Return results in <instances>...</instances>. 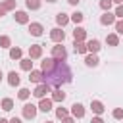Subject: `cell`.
Returning a JSON list of instances; mask_svg holds the SVG:
<instances>
[{
    "mask_svg": "<svg viewBox=\"0 0 123 123\" xmlns=\"http://www.w3.org/2000/svg\"><path fill=\"white\" fill-rule=\"evenodd\" d=\"M56 21H58V23H60V25H65V23H67V21H69V17H67V15H65V13H63V12H60V13H58V15H56Z\"/></svg>",
    "mask_w": 123,
    "mask_h": 123,
    "instance_id": "obj_16",
    "label": "cell"
},
{
    "mask_svg": "<svg viewBox=\"0 0 123 123\" xmlns=\"http://www.w3.org/2000/svg\"><path fill=\"white\" fill-rule=\"evenodd\" d=\"M85 35H86V33H85V29H81V27H77V29L73 31V37H75V40H77V42H83Z\"/></svg>",
    "mask_w": 123,
    "mask_h": 123,
    "instance_id": "obj_8",
    "label": "cell"
},
{
    "mask_svg": "<svg viewBox=\"0 0 123 123\" xmlns=\"http://www.w3.org/2000/svg\"><path fill=\"white\" fill-rule=\"evenodd\" d=\"M71 111H73L75 117H83V115H85V108H83L81 104H73V106H71Z\"/></svg>",
    "mask_w": 123,
    "mask_h": 123,
    "instance_id": "obj_7",
    "label": "cell"
},
{
    "mask_svg": "<svg viewBox=\"0 0 123 123\" xmlns=\"http://www.w3.org/2000/svg\"><path fill=\"white\" fill-rule=\"evenodd\" d=\"M71 19H73L75 23H79V21H83V13H81V12H75V13L71 15Z\"/></svg>",
    "mask_w": 123,
    "mask_h": 123,
    "instance_id": "obj_26",
    "label": "cell"
},
{
    "mask_svg": "<svg viewBox=\"0 0 123 123\" xmlns=\"http://www.w3.org/2000/svg\"><path fill=\"white\" fill-rule=\"evenodd\" d=\"M106 40H108V44L117 46V37H115V35H108V38H106Z\"/></svg>",
    "mask_w": 123,
    "mask_h": 123,
    "instance_id": "obj_22",
    "label": "cell"
},
{
    "mask_svg": "<svg viewBox=\"0 0 123 123\" xmlns=\"http://www.w3.org/2000/svg\"><path fill=\"white\" fill-rule=\"evenodd\" d=\"M21 67H23V69H27V71H29V69H31V67H33V62H31V60H21Z\"/></svg>",
    "mask_w": 123,
    "mask_h": 123,
    "instance_id": "obj_24",
    "label": "cell"
},
{
    "mask_svg": "<svg viewBox=\"0 0 123 123\" xmlns=\"http://www.w3.org/2000/svg\"><path fill=\"white\" fill-rule=\"evenodd\" d=\"M86 50H90V52H98V50H100V42H98L96 38L88 40V44H86Z\"/></svg>",
    "mask_w": 123,
    "mask_h": 123,
    "instance_id": "obj_9",
    "label": "cell"
},
{
    "mask_svg": "<svg viewBox=\"0 0 123 123\" xmlns=\"http://www.w3.org/2000/svg\"><path fill=\"white\" fill-rule=\"evenodd\" d=\"M2 6H4V8H6V10H12V8H13V6H15V2H13V0H6V2H4V4H2Z\"/></svg>",
    "mask_w": 123,
    "mask_h": 123,
    "instance_id": "obj_29",
    "label": "cell"
},
{
    "mask_svg": "<svg viewBox=\"0 0 123 123\" xmlns=\"http://www.w3.org/2000/svg\"><path fill=\"white\" fill-rule=\"evenodd\" d=\"M12 108H13V102H12L10 98H4V100H2V110H6V111H10Z\"/></svg>",
    "mask_w": 123,
    "mask_h": 123,
    "instance_id": "obj_18",
    "label": "cell"
},
{
    "mask_svg": "<svg viewBox=\"0 0 123 123\" xmlns=\"http://www.w3.org/2000/svg\"><path fill=\"white\" fill-rule=\"evenodd\" d=\"M0 46H4V48L10 46V38L8 37H0Z\"/></svg>",
    "mask_w": 123,
    "mask_h": 123,
    "instance_id": "obj_31",
    "label": "cell"
},
{
    "mask_svg": "<svg viewBox=\"0 0 123 123\" xmlns=\"http://www.w3.org/2000/svg\"><path fill=\"white\" fill-rule=\"evenodd\" d=\"M115 29H117V33H121V35H123V21H117Z\"/></svg>",
    "mask_w": 123,
    "mask_h": 123,
    "instance_id": "obj_33",
    "label": "cell"
},
{
    "mask_svg": "<svg viewBox=\"0 0 123 123\" xmlns=\"http://www.w3.org/2000/svg\"><path fill=\"white\" fill-rule=\"evenodd\" d=\"M42 79V71H31V77H29V81H33V83H38Z\"/></svg>",
    "mask_w": 123,
    "mask_h": 123,
    "instance_id": "obj_17",
    "label": "cell"
},
{
    "mask_svg": "<svg viewBox=\"0 0 123 123\" xmlns=\"http://www.w3.org/2000/svg\"><path fill=\"white\" fill-rule=\"evenodd\" d=\"M63 123H73V119H71V117H65V119H63Z\"/></svg>",
    "mask_w": 123,
    "mask_h": 123,
    "instance_id": "obj_36",
    "label": "cell"
},
{
    "mask_svg": "<svg viewBox=\"0 0 123 123\" xmlns=\"http://www.w3.org/2000/svg\"><path fill=\"white\" fill-rule=\"evenodd\" d=\"M4 10H6V8H4V6H0V15H4Z\"/></svg>",
    "mask_w": 123,
    "mask_h": 123,
    "instance_id": "obj_38",
    "label": "cell"
},
{
    "mask_svg": "<svg viewBox=\"0 0 123 123\" xmlns=\"http://www.w3.org/2000/svg\"><path fill=\"white\" fill-rule=\"evenodd\" d=\"M46 92H50V86H48V85H38V86L35 88V92H33V94H35L37 98H44V94H46Z\"/></svg>",
    "mask_w": 123,
    "mask_h": 123,
    "instance_id": "obj_4",
    "label": "cell"
},
{
    "mask_svg": "<svg viewBox=\"0 0 123 123\" xmlns=\"http://www.w3.org/2000/svg\"><path fill=\"white\" fill-rule=\"evenodd\" d=\"M23 115H25L27 119H33V117L37 115V108H35L33 104H25V106H23Z\"/></svg>",
    "mask_w": 123,
    "mask_h": 123,
    "instance_id": "obj_3",
    "label": "cell"
},
{
    "mask_svg": "<svg viewBox=\"0 0 123 123\" xmlns=\"http://www.w3.org/2000/svg\"><path fill=\"white\" fill-rule=\"evenodd\" d=\"M29 54H31V58H40V54H42V48H40V46H31Z\"/></svg>",
    "mask_w": 123,
    "mask_h": 123,
    "instance_id": "obj_14",
    "label": "cell"
},
{
    "mask_svg": "<svg viewBox=\"0 0 123 123\" xmlns=\"http://www.w3.org/2000/svg\"><path fill=\"white\" fill-rule=\"evenodd\" d=\"M15 21L17 23H27V13L25 12H15Z\"/></svg>",
    "mask_w": 123,
    "mask_h": 123,
    "instance_id": "obj_15",
    "label": "cell"
},
{
    "mask_svg": "<svg viewBox=\"0 0 123 123\" xmlns=\"http://www.w3.org/2000/svg\"><path fill=\"white\" fill-rule=\"evenodd\" d=\"M92 123H104V121H102L100 117H94V119H92Z\"/></svg>",
    "mask_w": 123,
    "mask_h": 123,
    "instance_id": "obj_35",
    "label": "cell"
},
{
    "mask_svg": "<svg viewBox=\"0 0 123 123\" xmlns=\"http://www.w3.org/2000/svg\"><path fill=\"white\" fill-rule=\"evenodd\" d=\"M8 77H10V79H8V83H10L12 86H15V85H19V75H17L15 71H12V73H10Z\"/></svg>",
    "mask_w": 123,
    "mask_h": 123,
    "instance_id": "obj_11",
    "label": "cell"
},
{
    "mask_svg": "<svg viewBox=\"0 0 123 123\" xmlns=\"http://www.w3.org/2000/svg\"><path fill=\"white\" fill-rule=\"evenodd\" d=\"M56 115H58L60 119H65V117H67V111H65L63 108H58V111H56Z\"/></svg>",
    "mask_w": 123,
    "mask_h": 123,
    "instance_id": "obj_28",
    "label": "cell"
},
{
    "mask_svg": "<svg viewBox=\"0 0 123 123\" xmlns=\"http://www.w3.org/2000/svg\"><path fill=\"white\" fill-rule=\"evenodd\" d=\"M63 31H60V29H52V33H50V38L54 40V42H62L63 40Z\"/></svg>",
    "mask_w": 123,
    "mask_h": 123,
    "instance_id": "obj_6",
    "label": "cell"
},
{
    "mask_svg": "<svg viewBox=\"0 0 123 123\" xmlns=\"http://www.w3.org/2000/svg\"><path fill=\"white\" fill-rule=\"evenodd\" d=\"M63 98H65V92H60V90L54 92V100H56V102H62Z\"/></svg>",
    "mask_w": 123,
    "mask_h": 123,
    "instance_id": "obj_25",
    "label": "cell"
},
{
    "mask_svg": "<svg viewBox=\"0 0 123 123\" xmlns=\"http://www.w3.org/2000/svg\"><path fill=\"white\" fill-rule=\"evenodd\" d=\"M29 33H31L33 37H40V35H42V25H40V23H31V25H29Z\"/></svg>",
    "mask_w": 123,
    "mask_h": 123,
    "instance_id": "obj_5",
    "label": "cell"
},
{
    "mask_svg": "<svg viewBox=\"0 0 123 123\" xmlns=\"http://www.w3.org/2000/svg\"><path fill=\"white\" fill-rule=\"evenodd\" d=\"M0 81H2V71H0Z\"/></svg>",
    "mask_w": 123,
    "mask_h": 123,
    "instance_id": "obj_42",
    "label": "cell"
},
{
    "mask_svg": "<svg viewBox=\"0 0 123 123\" xmlns=\"http://www.w3.org/2000/svg\"><path fill=\"white\" fill-rule=\"evenodd\" d=\"M42 111H50L52 110V100H44V98H40V106H38Z\"/></svg>",
    "mask_w": 123,
    "mask_h": 123,
    "instance_id": "obj_10",
    "label": "cell"
},
{
    "mask_svg": "<svg viewBox=\"0 0 123 123\" xmlns=\"http://www.w3.org/2000/svg\"><path fill=\"white\" fill-rule=\"evenodd\" d=\"M90 108H92V111H94V113H98V115H100V113L104 111V106H102V104H100L98 100H94V102L90 104Z\"/></svg>",
    "mask_w": 123,
    "mask_h": 123,
    "instance_id": "obj_12",
    "label": "cell"
},
{
    "mask_svg": "<svg viewBox=\"0 0 123 123\" xmlns=\"http://www.w3.org/2000/svg\"><path fill=\"white\" fill-rule=\"evenodd\" d=\"M113 2H117V4H123V0H113Z\"/></svg>",
    "mask_w": 123,
    "mask_h": 123,
    "instance_id": "obj_40",
    "label": "cell"
},
{
    "mask_svg": "<svg viewBox=\"0 0 123 123\" xmlns=\"http://www.w3.org/2000/svg\"><path fill=\"white\" fill-rule=\"evenodd\" d=\"M113 19H115V15H111V13L108 12V13H104V15H102V19H100V21H102L104 25H110V23H113Z\"/></svg>",
    "mask_w": 123,
    "mask_h": 123,
    "instance_id": "obj_13",
    "label": "cell"
},
{
    "mask_svg": "<svg viewBox=\"0 0 123 123\" xmlns=\"http://www.w3.org/2000/svg\"><path fill=\"white\" fill-rule=\"evenodd\" d=\"M48 123H52V121H48Z\"/></svg>",
    "mask_w": 123,
    "mask_h": 123,
    "instance_id": "obj_44",
    "label": "cell"
},
{
    "mask_svg": "<svg viewBox=\"0 0 123 123\" xmlns=\"http://www.w3.org/2000/svg\"><path fill=\"white\" fill-rule=\"evenodd\" d=\"M29 94H31V92H29L27 88H21V90H19V98H21V100H27Z\"/></svg>",
    "mask_w": 123,
    "mask_h": 123,
    "instance_id": "obj_27",
    "label": "cell"
},
{
    "mask_svg": "<svg viewBox=\"0 0 123 123\" xmlns=\"http://www.w3.org/2000/svg\"><path fill=\"white\" fill-rule=\"evenodd\" d=\"M48 2H56V0H48Z\"/></svg>",
    "mask_w": 123,
    "mask_h": 123,
    "instance_id": "obj_43",
    "label": "cell"
},
{
    "mask_svg": "<svg viewBox=\"0 0 123 123\" xmlns=\"http://www.w3.org/2000/svg\"><path fill=\"white\" fill-rule=\"evenodd\" d=\"M100 6H102L104 10H110V6H111V0H102V2H100Z\"/></svg>",
    "mask_w": 123,
    "mask_h": 123,
    "instance_id": "obj_32",
    "label": "cell"
},
{
    "mask_svg": "<svg viewBox=\"0 0 123 123\" xmlns=\"http://www.w3.org/2000/svg\"><path fill=\"white\" fill-rule=\"evenodd\" d=\"M73 46H75V52H79V54H85V52H86V46H85L83 42H77V40H75Z\"/></svg>",
    "mask_w": 123,
    "mask_h": 123,
    "instance_id": "obj_19",
    "label": "cell"
},
{
    "mask_svg": "<svg viewBox=\"0 0 123 123\" xmlns=\"http://www.w3.org/2000/svg\"><path fill=\"white\" fill-rule=\"evenodd\" d=\"M71 69L63 60L56 58H46L42 62V81L48 86H60L63 83L71 81Z\"/></svg>",
    "mask_w": 123,
    "mask_h": 123,
    "instance_id": "obj_1",
    "label": "cell"
},
{
    "mask_svg": "<svg viewBox=\"0 0 123 123\" xmlns=\"http://www.w3.org/2000/svg\"><path fill=\"white\" fill-rule=\"evenodd\" d=\"M0 123H8V121H6V119H0Z\"/></svg>",
    "mask_w": 123,
    "mask_h": 123,
    "instance_id": "obj_41",
    "label": "cell"
},
{
    "mask_svg": "<svg viewBox=\"0 0 123 123\" xmlns=\"http://www.w3.org/2000/svg\"><path fill=\"white\" fill-rule=\"evenodd\" d=\"M52 56H54L56 60H65L67 52H65L63 46H54V48H52Z\"/></svg>",
    "mask_w": 123,
    "mask_h": 123,
    "instance_id": "obj_2",
    "label": "cell"
},
{
    "mask_svg": "<svg viewBox=\"0 0 123 123\" xmlns=\"http://www.w3.org/2000/svg\"><path fill=\"white\" fill-rule=\"evenodd\" d=\"M38 6H40L38 0H27V8H29V10H37Z\"/></svg>",
    "mask_w": 123,
    "mask_h": 123,
    "instance_id": "obj_21",
    "label": "cell"
},
{
    "mask_svg": "<svg viewBox=\"0 0 123 123\" xmlns=\"http://www.w3.org/2000/svg\"><path fill=\"white\" fill-rule=\"evenodd\" d=\"M69 4H79V0H67Z\"/></svg>",
    "mask_w": 123,
    "mask_h": 123,
    "instance_id": "obj_39",
    "label": "cell"
},
{
    "mask_svg": "<svg viewBox=\"0 0 123 123\" xmlns=\"http://www.w3.org/2000/svg\"><path fill=\"white\" fill-rule=\"evenodd\" d=\"M19 56H21V50H19V48H12L10 58H12V60H15V58H19Z\"/></svg>",
    "mask_w": 123,
    "mask_h": 123,
    "instance_id": "obj_23",
    "label": "cell"
},
{
    "mask_svg": "<svg viewBox=\"0 0 123 123\" xmlns=\"http://www.w3.org/2000/svg\"><path fill=\"white\" fill-rule=\"evenodd\" d=\"M10 123H21V119H17V117H13V119H12Z\"/></svg>",
    "mask_w": 123,
    "mask_h": 123,
    "instance_id": "obj_37",
    "label": "cell"
},
{
    "mask_svg": "<svg viewBox=\"0 0 123 123\" xmlns=\"http://www.w3.org/2000/svg\"><path fill=\"white\" fill-rule=\"evenodd\" d=\"M115 15H117V17H123V6H119V8L115 10Z\"/></svg>",
    "mask_w": 123,
    "mask_h": 123,
    "instance_id": "obj_34",
    "label": "cell"
},
{
    "mask_svg": "<svg viewBox=\"0 0 123 123\" xmlns=\"http://www.w3.org/2000/svg\"><path fill=\"white\" fill-rule=\"evenodd\" d=\"M86 65H98V58L96 56H86Z\"/></svg>",
    "mask_w": 123,
    "mask_h": 123,
    "instance_id": "obj_20",
    "label": "cell"
},
{
    "mask_svg": "<svg viewBox=\"0 0 123 123\" xmlns=\"http://www.w3.org/2000/svg\"><path fill=\"white\" fill-rule=\"evenodd\" d=\"M113 117H115V119H121V117H123V110H121V108L113 110Z\"/></svg>",
    "mask_w": 123,
    "mask_h": 123,
    "instance_id": "obj_30",
    "label": "cell"
}]
</instances>
